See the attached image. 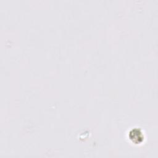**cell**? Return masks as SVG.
I'll return each instance as SVG.
<instances>
[{"label": "cell", "mask_w": 158, "mask_h": 158, "mask_svg": "<svg viewBox=\"0 0 158 158\" xmlns=\"http://www.w3.org/2000/svg\"><path fill=\"white\" fill-rule=\"evenodd\" d=\"M130 139L135 144H139L142 143L144 139L143 135L141 130L138 128L131 130L129 133Z\"/></svg>", "instance_id": "cell-1"}]
</instances>
